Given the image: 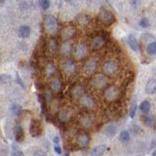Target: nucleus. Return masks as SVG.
<instances>
[{"label":"nucleus","instance_id":"12","mask_svg":"<svg viewBox=\"0 0 156 156\" xmlns=\"http://www.w3.org/2000/svg\"><path fill=\"white\" fill-rule=\"evenodd\" d=\"M104 43H106V40H104L103 36L98 35L94 37V39L92 40V42H91V49L93 51L99 50L104 45Z\"/></svg>","mask_w":156,"mask_h":156},{"label":"nucleus","instance_id":"2","mask_svg":"<svg viewBox=\"0 0 156 156\" xmlns=\"http://www.w3.org/2000/svg\"><path fill=\"white\" fill-rule=\"evenodd\" d=\"M118 68H119V64H118L117 61L109 60L104 63L103 66V71L106 76H111L118 71Z\"/></svg>","mask_w":156,"mask_h":156},{"label":"nucleus","instance_id":"41","mask_svg":"<svg viewBox=\"0 0 156 156\" xmlns=\"http://www.w3.org/2000/svg\"><path fill=\"white\" fill-rule=\"evenodd\" d=\"M64 156H69V153L68 152H66V153H64Z\"/></svg>","mask_w":156,"mask_h":156},{"label":"nucleus","instance_id":"28","mask_svg":"<svg viewBox=\"0 0 156 156\" xmlns=\"http://www.w3.org/2000/svg\"><path fill=\"white\" fill-rule=\"evenodd\" d=\"M150 108H151V106H150V103L148 101H144L139 104V109H141L142 112H148Z\"/></svg>","mask_w":156,"mask_h":156},{"label":"nucleus","instance_id":"36","mask_svg":"<svg viewBox=\"0 0 156 156\" xmlns=\"http://www.w3.org/2000/svg\"><path fill=\"white\" fill-rule=\"evenodd\" d=\"M12 156H25L23 151H21V150H14V151L12 152Z\"/></svg>","mask_w":156,"mask_h":156},{"label":"nucleus","instance_id":"16","mask_svg":"<svg viewBox=\"0 0 156 156\" xmlns=\"http://www.w3.org/2000/svg\"><path fill=\"white\" fill-rule=\"evenodd\" d=\"M19 36L21 38H28L30 35V28L28 26H21L18 30Z\"/></svg>","mask_w":156,"mask_h":156},{"label":"nucleus","instance_id":"19","mask_svg":"<svg viewBox=\"0 0 156 156\" xmlns=\"http://www.w3.org/2000/svg\"><path fill=\"white\" fill-rule=\"evenodd\" d=\"M50 87L54 92H60L61 89V81L59 78H55L50 83Z\"/></svg>","mask_w":156,"mask_h":156},{"label":"nucleus","instance_id":"18","mask_svg":"<svg viewBox=\"0 0 156 156\" xmlns=\"http://www.w3.org/2000/svg\"><path fill=\"white\" fill-rule=\"evenodd\" d=\"M72 51V45L69 42H64L61 47V53L64 56H68ZM73 52V51H72Z\"/></svg>","mask_w":156,"mask_h":156},{"label":"nucleus","instance_id":"9","mask_svg":"<svg viewBox=\"0 0 156 156\" xmlns=\"http://www.w3.org/2000/svg\"><path fill=\"white\" fill-rule=\"evenodd\" d=\"M97 69V61L96 60H89L85 63L83 66V71L86 75H92Z\"/></svg>","mask_w":156,"mask_h":156},{"label":"nucleus","instance_id":"40","mask_svg":"<svg viewBox=\"0 0 156 156\" xmlns=\"http://www.w3.org/2000/svg\"><path fill=\"white\" fill-rule=\"evenodd\" d=\"M151 156H156V150H155V151H153V153H152Z\"/></svg>","mask_w":156,"mask_h":156},{"label":"nucleus","instance_id":"24","mask_svg":"<svg viewBox=\"0 0 156 156\" xmlns=\"http://www.w3.org/2000/svg\"><path fill=\"white\" fill-rule=\"evenodd\" d=\"M47 48L51 53H56L58 50V43L55 39H51L47 43Z\"/></svg>","mask_w":156,"mask_h":156},{"label":"nucleus","instance_id":"23","mask_svg":"<svg viewBox=\"0 0 156 156\" xmlns=\"http://www.w3.org/2000/svg\"><path fill=\"white\" fill-rule=\"evenodd\" d=\"M23 138H25V134H23V129L21 127V126H18L16 128V141L18 142H21L23 141Z\"/></svg>","mask_w":156,"mask_h":156},{"label":"nucleus","instance_id":"20","mask_svg":"<svg viewBox=\"0 0 156 156\" xmlns=\"http://www.w3.org/2000/svg\"><path fill=\"white\" fill-rule=\"evenodd\" d=\"M146 92L147 94H154L156 92V80L155 79H151L147 82L146 87Z\"/></svg>","mask_w":156,"mask_h":156},{"label":"nucleus","instance_id":"14","mask_svg":"<svg viewBox=\"0 0 156 156\" xmlns=\"http://www.w3.org/2000/svg\"><path fill=\"white\" fill-rule=\"evenodd\" d=\"M142 122L144 123V125L147 126L149 128H153L155 125V118L153 115H142V118H141Z\"/></svg>","mask_w":156,"mask_h":156},{"label":"nucleus","instance_id":"4","mask_svg":"<svg viewBox=\"0 0 156 156\" xmlns=\"http://www.w3.org/2000/svg\"><path fill=\"white\" fill-rule=\"evenodd\" d=\"M61 68L63 69L64 72H66V74H72L76 71V64L70 59H64L61 61Z\"/></svg>","mask_w":156,"mask_h":156},{"label":"nucleus","instance_id":"25","mask_svg":"<svg viewBox=\"0 0 156 156\" xmlns=\"http://www.w3.org/2000/svg\"><path fill=\"white\" fill-rule=\"evenodd\" d=\"M58 117L61 122H68V121L70 119V115H69L68 112L66 111V110H61V111L59 112Z\"/></svg>","mask_w":156,"mask_h":156},{"label":"nucleus","instance_id":"15","mask_svg":"<svg viewBox=\"0 0 156 156\" xmlns=\"http://www.w3.org/2000/svg\"><path fill=\"white\" fill-rule=\"evenodd\" d=\"M83 94H84V89L81 87L80 85H77L75 87L72 88L71 90V95L75 99H81L83 97Z\"/></svg>","mask_w":156,"mask_h":156},{"label":"nucleus","instance_id":"27","mask_svg":"<svg viewBox=\"0 0 156 156\" xmlns=\"http://www.w3.org/2000/svg\"><path fill=\"white\" fill-rule=\"evenodd\" d=\"M55 72H56L55 66L52 64H48L46 68H45V74H46L48 77H51L55 74Z\"/></svg>","mask_w":156,"mask_h":156},{"label":"nucleus","instance_id":"29","mask_svg":"<svg viewBox=\"0 0 156 156\" xmlns=\"http://www.w3.org/2000/svg\"><path fill=\"white\" fill-rule=\"evenodd\" d=\"M146 52L149 55H155L156 54V42H151L147 45L146 47Z\"/></svg>","mask_w":156,"mask_h":156},{"label":"nucleus","instance_id":"10","mask_svg":"<svg viewBox=\"0 0 156 156\" xmlns=\"http://www.w3.org/2000/svg\"><path fill=\"white\" fill-rule=\"evenodd\" d=\"M76 142L78 144V146L80 147H86L89 146V142H90V137L87 133L85 132H82V133L78 134L77 138H76Z\"/></svg>","mask_w":156,"mask_h":156},{"label":"nucleus","instance_id":"34","mask_svg":"<svg viewBox=\"0 0 156 156\" xmlns=\"http://www.w3.org/2000/svg\"><path fill=\"white\" fill-rule=\"evenodd\" d=\"M139 26L144 28H146L147 26H149V23H148V20L146 18H142L141 21H139Z\"/></svg>","mask_w":156,"mask_h":156},{"label":"nucleus","instance_id":"6","mask_svg":"<svg viewBox=\"0 0 156 156\" xmlns=\"http://www.w3.org/2000/svg\"><path fill=\"white\" fill-rule=\"evenodd\" d=\"M75 34H76V28H75V26L69 25V26H64L63 28L61 36V39H63L64 42H66L68 40L71 39Z\"/></svg>","mask_w":156,"mask_h":156},{"label":"nucleus","instance_id":"21","mask_svg":"<svg viewBox=\"0 0 156 156\" xmlns=\"http://www.w3.org/2000/svg\"><path fill=\"white\" fill-rule=\"evenodd\" d=\"M128 45L130 46V48L133 51H135V52H137V51L139 50V45H138V41H137V39L135 38V36L133 35H130L128 37Z\"/></svg>","mask_w":156,"mask_h":156},{"label":"nucleus","instance_id":"32","mask_svg":"<svg viewBox=\"0 0 156 156\" xmlns=\"http://www.w3.org/2000/svg\"><path fill=\"white\" fill-rule=\"evenodd\" d=\"M12 113L15 114V115H20L21 112V107L19 106V104H14V106H12Z\"/></svg>","mask_w":156,"mask_h":156},{"label":"nucleus","instance_id":"22","mask_svg":"<svg viewBox=\"0 0 156 156\" xmlns=\"http://www.w3.org/2000/svg\"><path fill=\"white\" fill-rule=\"evenodd\" d=\"M80 124L85 128L90 127V126L92 125V118L89 116V115H83V116L80 118Z\"/></svg>","mask_w":156,"mask_h":156},{"label":"nucleus","instance_id":"13","mask_svg":"<svg viewBox=\"0 0 156 156\" xmlns=\"http://www.w3.org/2000/svg\"><path fill=\"white\" fill-rule=\"evenodd\" d=\"M80 104L85 107V108H93L95 106V101L92 98L88 96H83L81 99H80Z\"/></svg>","mask_w":156,"mask_h":156},{"label":"nucleus","instance_id":"31","mask_svg":"<svg viewBox=\"0 0 156 156\" xmlns=\"http://www.w3.org/2000/svg\"><path fill=\"white\" fill-rule=\"evenodd\" d=\"M116 133V127L113 125H109L108 127L106 128V134L108 137H113Z\"/></svg>","mask_w":156,"mask_h":156},{"label":"nucleus","instance_id":"33","mask_svg":"<svg viewBox=\"0 0 156 156\" xmlns=\"http://www.w3.org/2000/svg\"><path fill=\"white\" fill-rule=\"evenodd\" d=\"M39 4L43 10H47V9H49V7H50L49 0H41V1H39Z\"/></svg>","mask_w":156,"mask_h":156},{"label":"nucleus","instance_id":"39","mask_svg":"<svg viewBox=\"0 0 156 156\" xmlns=\"http://www.w3.org/2000/svg\"><path fill=\"white\" fill-rule=\"evenodd\" d=\"M59 142H60V139H59V137L58 136L55 137V138H54V142H55V144H59Z\"/></svg>","mask_w":156,"mask_h":156},{"label":"nucleus","instance_id":"5","mask_svg":"<svg viewBox=\"0 0 156 156\" xmlns=\"http://www.w3.org/2000/svg\"><path fill=\"white\" fill-rule=\"evenodd\" d=\"M119 95H120V92L116 86H109V87H107L106 90L104 91V98H106V101H116Z\"/></svg>","mask_w":156,"mask_h":156},{"label":"nucleus","instance_id":"8","mask_svg":"<svg viewBox=\"0 0 156 156\" xmlns=\"http://www.w3.org/2000/svg\"><path fill=\"white\" fill-rule=\"evenodd\" d=\"M91 84L94 88L96 89H103L106 86L107 84V79L104 75H96L95 77H93L92 81H91Z\"/></svg>","mask_w":156,"mask_h":156},{"label":"nucleus","instance_id":"35","mask_svg":"<svg viewBox=\"0 0 156 156\" xmlns=\"http://www.w3.org/2000/svg\"><path fill=\"white\" fill-rule=\"evenodd\" d=\"M136 111H137V106H136V104H134V106L131 107V110H130V116H131L132 118L135 117Z\"/></svg>","mask_w":156,"mask_h":156},{"label":"nucleus","instance_id":"38","mask_svg":"<svg viewBox=\"0 0 156 156\" xmlns=\"http://www.w3.org/2000/svg\"><path fill=\"white\" fill-rule=\"evenodd\" d=\"M54 149H55V151L58 153V154H61V148L59 146H56L54 147Z\"/></svg>","mask_w":156,"mask_h":156},{"label":"nucleus","instance_id":"3","mask_svg":"<svg viewBox=\"0 0 156 156\" xmlns=\"http://www.w3.org/2000/svg\"><path fill=\"white\" fill-rule=\"evenodd\" d=\"M99 20L106 26H111L115 21L114 15L106 9H101L99 14Z\"/></svg>","mask_w":156,"mask_h":156},{"label":"nucleus","instance_id":"30","mask_svg":"<svg viewBox=\"0 0 156 156\" xmlns=\"http://www.w3.org/2000/svg\"><path fill=\"white\" fill-rule=\"evenodd\" d=\"M119 139L122 142H128L130 141V133L128 131H123L121 132L120 136H119Z\"/></svg>","mask_w":156,"mask_h":156},{"label":"nucleus","instance_id":"11","mask_svg":"<svg viewBox=\"0 0 156 156\" xmlns=\"http://www.w3.org/2000/svg\"><path fill=\"white\" fill-rule=\"evenodd\" d=\"M29 131L32 137H37L41 134L42 132V126L41 123L38 120H32L30 127H29Z\"/></svg>","mask_w":156,"mask_h":156},{"label":"nucleus","instance_id":"17","mask_svg":"<svg viewBox=\"0 0 156 156\" xmlns=\"http://www.w3.org/2000/svg\"><path fill=\"white\" fill-rule=\"evenodd\" d=\"M106 149V144L94 147V148L92 149V151H91V155H93V156H101V155H103Z\"/></svg>","mask_w":156,"mask_h":156},{"label":"nucleus","instance_id":"7","mask_svg":"<svg viewBox=\"0 0 156 156\" xmlns=\"http://www.w3.org/2000/svg\"><path fill=\"white\" fill-rule=\"evenodd\" d=\"M87 47H86L85 44L83 43H80V44L76 45L74 48H73V56L75 59L77 60H82L86 57L87 55Z\"/></svg>","mask_w":156,"mask_h":156},{"label":"nucleus","instance_id":"37","mask_svg":"<svg viewBox=\"0 0 156 156\" xmlns=\"http://www.w3.org/2000/svg\"><path fill=\"white\" fill-rule=\"evenodd\" d=\"M33 156H47V155L45 152L41 151V150H38V151H36L35 153H34Z\"/></svg>","mask_w":156,"mask_h":156},{"label":"nucleus","instance_id":"1","mask_svg":"<svg viewBox=\"0 0 156 156\" xmlns=\"http://www.w3.org/2000/svg\"><path fill=\"white\" fill-rule=\"evenodd\" d=\"M43 26H44L45 32L48 34H50V35L56 34L59 29L58 20L54 17V16H47V17L44 19Z\"/></svg>","mask_w":156,"mask_h":156},{"label":"nucleus","instance_id":"26","mask_svg":"<svg viewBox=\"0 0 156 156\" xmlns=\"http://www.w3.org/2000/svg\"><path fill=\"white\" fill-rule=\"evenodd\" d=\"M77 21L79 25L81 26H87L89 23H90V18L88 17L87 15H79L77 17Z\"/></svg>","mask_w":156,"mask_h":156}]
</instances>
